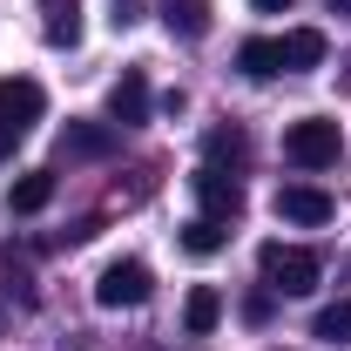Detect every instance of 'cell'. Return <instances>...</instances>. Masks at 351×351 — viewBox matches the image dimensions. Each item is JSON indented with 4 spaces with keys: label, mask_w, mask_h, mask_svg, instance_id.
Wrapping results in <instances>:
<instances>
[{
    "label": "cell",
    "mask_w": 351,
    "mask_h": 351,
    "mask_svg": "<svg viewBox=\"0 0 351 351\" xmlns=\"http://www.w3.org/2000/svg\"><path fill=\"white\" fill-rule=\"evenodd\" d=\"M149 291H156V270L142 257H115L95 277V304L101 311H135V304H149Z\"/></svg>",
    "instance_id": "3957f363"
},
{
    "label": "cell",
    "mask_w": 351,
    "mask_h": 351,
    "mask_svg": "<svg viewBox=\"0 0 351 351\" xmlns=\"http://www.w3.org/2000/svg\"><path fill=\"white\" fill-rule=\"evenodd\" d=\"M237 68H243L250 82H277V75H284V47L270 41V34H250V41L237 47Z\"/></svg>",
    "instance_id": "7c38bea8"
},
{
    "label": "cell",
    "mask_w": 351,
    "mask_h": 351,
    "mask_svg": "<svg viewBox=\"0 0 351 351\" xmlns=\"http://www.w3.org/2000/svg\"><path fill=\"white\" fill-rule=\"evenodd\" d=\"M47 203H54V169H21L14 176V189H7V210L14 217H41Z\"/></svg>",
    "instance_id": "30bf717a"
},
{
    "label": "cell",
    "mask_w": 351,
    "mask_h": 351,
    "mask_svg": "<svg viewBox=\"0 0 351 351\" xmlns=\"http://www.w3.org/2000/svg\"><path fill=\"white\" fill-rule=\"evenodd\" d=\"M257 270H263V291H277V298H311L317 277H324L317 250H304V243H263Z\"/></svg>",
    "instance_id": "6da1fadb"
},
{
    "label": "cell",
    "mask_w": 351,
    "mask_h": 351,
    "mask_svg": "<svg viewBox=\"0 0 351 351\" xmlns=\"http://www.w3.org/2000/svg\"><path fill=\"white\" fill-rule=\"evenodd\" d=\"M108 122H115V129L149 122V75H142V68H122V82L108 88Z\"/></svg>",
    "instance_id": "ba28073f"
},
{
    "label": "cell",
    "mask_w": 351,
    "mask_h": 351,
    "mask_svg": "<svg viewBox=\"0 0 351 351\" xmlns=\"http://www.w3.org/2000/svg\"><path fill=\"white\" fill-rule=\"evenodd\" d=\"M311 331H317L324 345H351V298H338V304H324Z\"/></svg>",
    "instance_id": "2e32d148"
},
{
    "label": "cell",
    "mask_w": 351,
    "mask_h": 351,
    "mask_svg": "<svg viewBox=\"0 0 351 351\" xmlns=\"http://www.w3.org/2000/svg\"><path fill=\"white\" fill-rule=\"evenodd\" d=\"M338 156H345V129L331 115H304V122L284 129V162L291 169H338Z\"/></svg>",
    "instance_id": "7a4b0ae2"
},
{
    "label": "cell",
    "mask_w": 351,
    "mask_h": 351,
    "mask_svg": "<svg viewBox=\"0 0 351 351\" xmlns=\"http://www.w3.org/2000/svg\"><path fill=\"white\" fill-rule=\"evenodd\" d=\"M257 14H284V7H298V0H250Z\"/></svg>",
    "instance_id": "d6986e66"
},
{
    "label": "cell",
    "mask_w": 351,
    "mask_h": 351,
    "mask_svg": "<svg viewBox=\"0 0 351 351\" xmlns=\"http://www.w3.org/2000/svg\"><path fill=\"white\" fill-rule=\"evenodd\" d=\"M331 217H338L331 189H317V182H284V189H277V223L317 230V223H331Z\"/></svg>",
    "instance_id": "5b68a950"
},
{
    "label": "cell",
    "mask_w": 351,
    "mask_h": 351,
    "mask_svg": "<svg viewBox=\"0 0 351 351\" xmlns=\"http://www.w3.org/2000/svg\"><path fill=\"white\" fill-rule=\"evenodd\" d=\"M41 115H47V88L41 82H27V75H7V82H0V129L27 135Z\"/></svg>",
    "instance_id": "277c9868"
},
{
    "label": "cell",
    "mask_w": 351,
    "mask_h": 351,
    "mask_svg": "<svg viewBox=\"0 0 351 351\" xmlns=\"http://www.w3.org/2000/svg\"><path fill=\"white\" fill-rule=\"evenodd\" d=\"M277 47H284V75H311L324 61V34L317 27H291V34H277Z\"/></svg>",
    "instance_id": "4fadbf2b"
},
{
    "label": "cell",
    "mask_w": 351,
    "mask_h": 351,
    "mask_svg": "<svg viewBox=\"0 0 351 351\" xmlns=\"http://www.w3.org/2000/svg\"><path fill=\"white\" fill-rule=\"evenodd\" d=\"M331 14H345V21H351V0H331Z\"/></svg>",
    "instance_id": "ffe728a7"
},
{
    "label": "cell",
    "mask_w": 351,
    "mask_h": 351,
    "mask_svg": "<svg viewBox=\"0 0 351 351\" xmlns=\"http://www.w3.org/2000/svg\"><path fill=\"white\" fill-rule=\"evenodd\" d=\"M189 182H196V203H203V217L237 223V210H243V182H237L230 169H196Z\"/></svg>",
    "instance_id": "52a82bcc"
},
{
    "label": "cell",
    "mask_w": 351,
    "mask_h": 351,
    "mask_svg": "<svg viewBox=\"0 0 351 351\" xmlns=\"http://www.w3.org/2000/svg\"><path fill=\"white\" fill-rule=\"evenodd\" d=\"M223 243H230V223H217V217H189L182 223V250H189V257H217Z\"/></svg>",
    "instance_id": "9a60e30c"
},
{
    "label": "cell",
    "mask_w": 351,
    "mask_h": 351,
    "mask_svg": "<svg viewBox=\"0 0 351 351\" xmlns=\"http://www.w3.org/2000/svg\"><path fill=\"white\" fill-rule=\"evenodd\" d=\"M217 324H223V291L217 284H196V291L182 298V331H189V338H210Z\"/></svg>",
    "instance_id": "8fae6325"
},
{
    "label": "cell",
    "mask_w": 351,
    "mask_h": 351,
    "mask_svg": "<svg viewBox=\"0 0 351 351\" xmlns=\"http://www.w3.org/2000/svg\"><path fill=\"white\" fill-rule=\"evenodd\" d=\"M270 298H277V291H250V298H243V317L263 324V317H270Z\"/></svg>",
    "instance_id": "ac0fdd59"
},
{
    "label": "cell",
    "mask_w": 351,
    "mask_h": 351,
    "mask_svg": "<svg viewBox=\"0 0 351 351\" xmlns=\"http://www.w3.org/2000/svg\"><path fill=\"white\" fill-rule=\"evenodd\" d=\"M203 149H210V169H223V162L237 169V162L250 156V149H243V135H237V129H210V142H203Z\"/></svg>",
    "instance_id": "e0dca14e"
},
{
    "label": "cell",
    "mask_w": 351,
    "mask_h": 351,
    "mask_svg": "<svg viewBox=\"0 0 351 351\" xmlns=\"http://www.w3.org/2000/svg\"><path fill=\"white\" fill-rule=\"evenodd\" d=\"M0 324H7V311H0Z\"/></svg>",
    "instance_id": "44dd1931"
},
{
    "label": "cell",
    "mask_w": 351,
    "mask_h": 351,
    "mask_svg": "<svg viewBox=\"0 0 351 351\" xmlns=\"http://www.w3.org/2000/svg\"><path fill=\"white\" fill-rule=\"evenodd\" d=\"M115 149H122L115 122H68L61 129V162H108Z\"/></svg>",
    "instance_id": "8992f818"
},
{
    "label": "cell",
    "mask_w": 351,
    "mask_h": 351,
    "mask_svg": "<svg viewBox=\"0 0 351 351\" xmlns=\"http://www.w3.org/2000/svg\"><path fill=\"white\" fill-rule=\"evenodd\" d=\"M41 34L54 47H75L82 41V7L75 0H41Z\"/></svg>",
    "instance_id": "5bb4252c"
},
{
    "label": "cell",
    "mask_w": 351,
    "mask_h": 351,
    "mask_svg": "<svg viewBox=\"0 0 351 351\" xmlns=\"http://www.w3.org/2000/svg\"><path fill=\"white\" fill-rule=\"evenodd\" d=\"M156 14H162V27L182 34V41H203V34H210V21H217V7H210V0H156Z\"/></svg>",
    "instance_id": "9c48e42d"
}]
</instances>
